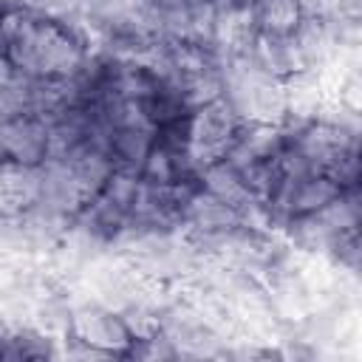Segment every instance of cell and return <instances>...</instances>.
Returning <instances> with one entry per match:
<instances>
[{"instance_id":"5b68a950","label":"cell","mask_w":362,"mask_h":362,"mask_svg":"<svg viewBox=\"0 0 362 362\" xmlns=\"http://www.w3.org/2000/svg\"><path fill=\"white\" fill-rule=\"evenodd\" d=\"M243 223L240 209L201 189L198 181L187 187L181 198V229L189 235H218Z\"/></svg>"},{"instance_id":"277c9868","label":"cell","mask_w":362,"mask_h":362,"mask_svg":"<svg viewBox=\"0 0 362 362\" xmlns=\"http://www.w3.org/2000/svg\"><path fill=\"white\" fill-rule=\"evenodd\" d=\"M48 158V124L37 113L0 122V161L40 167Z\"/></svg>"},{"instance_id":"6da1fadb","label":"cell","mask_w":362,"mask_h":362,"mask_svg":"<svg viewBox=\"0 0 362 362\" xmlns=\"http://www.w3.org/2000/svg\"><path fill=\"white\" fill-rule=\"evenodd\" d=\"M223 99L240 122L283 124L288 119L286 79L266 74L249 54L223 57Z\"/></svg>"},{"instance_id":"ba28073f","label":"cell","mask_w":362,"mask_h":362,"mask_svg":"<svg viewBox=\"0 0 362 362\" xmlns=\"http://www.w3.org/2000/svg\"><path fill=\"white\" fill-rule=\"evenodd\" d=\"M158 133L153 124H130V127H116L110 130V144H107V153L113 158V167L119 170H130V173H139L150 147L156 144Z\"/></svg>"},{"instance_id":"7c38bea8","label":"cell","mask_w":362,"mask_h":362,"mask_svg":"<svg viewBox=\"0 0 362 362\" xmlns=\"http://www.w3.org/2000/svg\"><path fill=\"white\" fill-rule=\"evenodd\" d=\"M0 20H3V11H0ZM0 51H3V28H0Z\"/></svg>"},{"instance_id":"30bf717a","label":"cell","mask_w":362,"mask_h":362,"mask_svg":"<svg viewBox=\"0 0 362 362\" xmlns=\"http://www.w3.org/2000/svg\"><path fill=\"white\" fill-rule=\"evenodd\" d=\"M31 113V76L17 74L0 85V122Z\"/></svg>"},{"instance_id":"9c48e42d","label":"cell","mask_w":362,"mask_h":362,"mask_svg":"<svg viewBox=\"0 0 362 362\" xmlns=\"http://www.w3.org/2000/svg\"><path fill=\"white\" fill-rule=\"evenodd\" d=\"M303 20L297 0H255V23L263 34H291Z\"/></svg>"},{"instance_id":"8fae6325","label":"cell","mask_w":362,"mask_h":362,"mask_svg":"<svg viewBox=\"0 0 362 362\" xmlns=\"http://www.w3.org/2000/svg\"><path fill=\"white\" fill-rule=\"evenodd\" d=\"M14 76H17V68L11 65V59L6 57V51H0V85L8 82V79H14Z\"/></svg>"},{"instance_id":"7a4b0ae2","label":"cell","mask_w":362,"mask_h":362,"mask_svg":"<svg viewBox=\"0 0 362 362\" xmlns=\"http://www.w3.org/2000/svg\"><path fill=\"white\" fill-rule=\"evenodd\" d=\"M240 116L232 110V105L221 96L206 105H198L187 113V130H184V150L189 158L201 167L215 158H223L229 147L235 144L240 133Z\"/></svg>"},{"instance_id":"3957f363","label":"cell","mask_w":362,"mask_h":362,"mask_svg":"<svg viewBox=\"0 0 362 362\" xmlns=\"http://www.w3.org/2000/svg\"><path fill=\"white\" fill-rule=\"evenodd\" d=\"M68 337L88 342L90 348L102 351L105 356H124V351L133 342L122 314L107 305H99L93 300H74Z\"/></svg>"},{"instance_id":"8992f818","label":"cell","mask_w":362,"mask_h":362,"mask_svg":"<svg viewBox=\"0 0 362 362\" xmlns=\"http://www.w3.org/2000/svg\"><path fill=\"white\" fill-rule=\"evenodd\" d=\"M246 54L266 74H272L277 79H288V76H294L305 68L291 34H263V31H257Z\"/></svg>"},{"instance_id":"52a82bcc","label":"cell","mask_w":362,"mask_h":362,"mask_svg":"<svg viewBox=\"0 0 362 362\" xmlns=\"http://www.w3.org/2000/svg\"><path fill=\"white\" fill-rule=\"evenodd\" d=\"M291 40L305 68H320L337 54V40H334V31L325 14H303L297 28L291 31Z\"/></svg>"}]
</instances>
